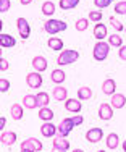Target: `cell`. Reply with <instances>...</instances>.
I'll return each mask as SVG.
<instances>
[{
	"label": "cell",
	"instance_id": "cell-12",
	"mask_svg": "<svg viewBox=\"0 0 126 152\" xmlns=\"http://www.w3.org/2000/svg\"><path fill=\"white\" fill-rule=\"evenodd\" d=\"M65 108H66L68 112H73V113H79L81 112V100L79 99H66L65 100Z\"/></svg>",
	"mask_w": 126,
	"mask_h": 152
},
{
	"label": "cell",
	"instance_id": "cell-16",
	"mask_svg": "<svg viewBox=\"0 0 126 152\" xmlns=\"http://www.w3.org/2000/svg\"><path fill=\"white\" fill-rule=\"evenodd\" d=\"M32 68H34L36 71H39V73H42V71L47 70V60L41 55L34 57V58H32Z\"/></svg>",
	"mask_w": 126,
	"mask_h": 152
},
{
	"label": "cell",
	"instance_id": "cell-26",
	"mask_svg": "<svg viewBox=\"0 0 126 152\" xmlns=\"http://www.w3.org/2000/svg\"><path fill=\"white\" fill-rule=\"evenodd\" d=\"M39 118L42 121H50L53 118V112L49 107H42V108H39Z\"/></svg>",
	"mask_w": 126,
	"mask_h": 152
},
{
	"label": "cell",
	"instance_id": "cell-30",
	"mask_svg": "<svg viewBox=\"0 0 126 152\" xmlns=\"http://www.w3.org/2000/svg\"><path fill=\"white\" fill-rule=\"evenodd\" d=\"M79 0H60V8L62 10H71L74 7H78Z\"/></svg>",
	"mask_w": 126,
	"mask_h": 152
},
{
	"label": "cell",
	"instance_id": "cell-21",
	"mask_svg": "<svg viewBox=\"0 0 126 152\" xmlns=\"http://www.w3.org/2000/svg\"><path fill=\"white\" fill-rule=\"evenodd\" d=\"M36 97H37V105L39 108H42V107H49V102H50V96L45 91H41V92H37L36 94Z\"/></svg>",
	"mask_w": 126,
	"mask_h": 152
},
{
	"label": "cell",
	"instance_id": "cell-11",
	"mask_svg": "<svg viewBox=\"0 0 126 152\" xmlns=\"http://www.w3.org/2000/svg\"><path fill=\"white\" fill-rule=\"evenodd\" d=\"M103 137V131L102 128H91L87 133H86V139L89 141V142H99L100 139Z\"/></svg>",
	"mask_w": 126,
	"mask_h": 152
},
{
	"label": "cell",
	"instance_id": "cell-2",
	"mask_svg": "<svg viewBox=\"0 0 126 152\" xmlns=\"http://www.w3.org/2000/svg\"><path fill=\"white\" fill-rule=\"evenodd\" d=\"M44 29H45L47 34L53 36V34H58V32L66 31V23L62 21V20H49V21H45Z\"/></svg>",
	"mask_w": 126,
	"mask_h": 152
},
{
	"label": "cell",
	"instance_id": "cell-45",
	"mask_svg": "<svg viewBox=\"0 0 126 152\" xmlns=\"http://www.w3.org/2000/svg\"><path fill=\"white\" fill-rule=\"evenodd\" d=\"M21 152H29V151H21Z\"/></svg>",
	"mask_w": 126,
	"mask_h": 152
},
{
	"label": "cell",
	"instance_id": "cell-9",
	"mask_svg": "<svg viewBox=\"0 0 126 152\" xmlns=\"http://www.w3.org/2000/svg\"><path fill=\"white\" fill-rule=\"evenodd\" d=\"M52 146H53V151L58 152V151H66L70 147V141L65 139V136H53V141H52Z\"/></svg>",
	"mask_w": 126,
	"mask_h": 152
},
{
	"label": "cell",
	"instance_id": "cell-25",
	"mask_svg": "<svg viewBox=\"0 0 126 152\" xmlns=\"http://www.w3.org/2000/svg\"><path fill=\"white\" fill-rule=\"evenodd\" d=\"M92 97V89L87 88V86H82V88L78 89V99L79 100H89Z\"/></svg>",
	"mask_w": 126,
	"mask_h": 152
},
{
	"label": "cell",
	"instance_id": "cell-33",
	"mask_svg": "<svg viewBox=\"0 0 126 152\" xmlns=\"http://www.w3.org/2000/svg\"><path fill=\"white\" fill-rule=\"evenodd\" d=\"M89 20L94 21V23H100V20H102V12H99V10L89 12Z\"/></svg>",
	"mask_w": 126,
	"mask_h": 152
},
{
	"label": "cell",
	"instance_id": "cell-47",
	"mask_svg": "<svg viewBox=\"0 0 126 152\" xmlns=\"http://www.w3.org/2000/svg\"><path fill=\"white\" fill-rule=\"evenodd\" d=\"M58 152H66V151H58Z\"/></svg>",
	"mask_w": 126,
	"mask_h": 152
},
{
	"label": "cell",
	"instance_id": "cell-39",
	"mask_svg": "<svg viewBox=\"0 0 126 152\" xmlns=\"http://www.w3.org/2000/svg\"><path fill=\"white\" fill-rule=\"evenodd\" d=\"M8 70V61H7L5 58H0V71H7Z\"/></svg>",
	"mask_w": 126,
	"mask_h": 152
},
{
	"label": "cell",
	"instance_id": "cell-43",
	"mask_svg": "<svg viewBox=\"0 0 126 152\" xmlns=\"http://www.w3.org/2000/svg\"><path fill=\"white\" fill-rule=\"evenodd\" d=\"M73 152H84V151H82V149H74Z\"/></svg>",
	"mask_w": 126,
	"mask_h": 152
},
{
	"label": "cell",
	"instance_id": "cell-1",
	"mask_svg": "<svg viewBox=\"0 0 126 152\" xmlns=\"http://www.w3.org/2000/svg\"><path fill=\"white\" fill-rule=\"evenodd\" d=\"M78 58H79V52H78V50L68 49V50H62V52H60L58 58H57V63H58L60 66H65V65L74 63Z\"/></svg>",
	"mask_w": 126,
	"mask_h": 152
},
{
	"label": "cell",
	"instance_id": "cell-42",
	"mask_svg": "<svg viewBox=\"0 0 126 152\" xmlns=\"http://www.w3.org/2000/svg\"><path fill=\"white\" fill-rule=\"evenodd\" d=\"M123 151H125V152H126V139H125V141H123Z\"/></svg>",
	"mask_w": 126,
	"mask_h": 152
},
{
	"label": "cell",
	"instance_id": "cell-35",
	"mask_svg": "<svg viewBox=\"0 0 126 152\" xmlns=\"http://www.w3.org/2000/svg\"><path fill=\"white\" fill-rule=\"evenodd\" d=\"M8 89H10V81L5 78H2L0 79V92L5 94V92H8Z\"/></svg>",
	"mask_w": 126,
	"mask_h": 152
},
{
	"label": "cell",
	"instance_id": "cell-24",
	"mask_svg": "<svg viewBox=\"0 0 126 152\" xmlns=\"http://www.w3.org/2000/svg\"><path fill=\"white\" fill-rule=\"evenodd\" d=\"M65 78H66V76H65V71L60 70V68H58V70H53L52 75H50V79H52V81L55 83L57 86L62 84V83L65 81Z\"/></svg>",
	"mask_w": 126,
	"mask_h": 152
},
{
	"label": "cell",
	"instance_id": "cell-20",
	"mask_svg": "<svg viewBox=\"0 0 126 152\" xmlns=\"http://www.w3.org/2000/svg\"><path fill=\"white\" fill-rule=\"evenodd\" d=\"M23 105L26 108H29V110H32V108H37V97L32 96V94H26V96L23 97Z\"/></svg>",
	"mask_w": 126,
	"mask_h": 152
},
{
	"label": "cell",
	"instance_id": "cell-8",
	"mask_svg": "<svg viewBox=\"0 0 126 152\" xmlns=\"http://www.w3.org/2000/svg\"><path fill=\"white\" fill-rule=\"evenodd\" d=\"M41 134L44 137H53L55 134H58V126L50 121H44V125L41 126Z\"/></svg>",
	"mask_w": 126,
	"mask_h": 152
},
{
	"label": "cell",
	"instance_id": "cell-46",
	"mask_svg": "<svg viewBox=\"0 0 126 152\" xmlns=\"http://www.w3.org/2000/svg\"><path fill=\"white\" fill-rule=\"evenodd\" d=\"M111 2H113V0H111ZM115 2H120V0H115Z\"/></svg>",
	"mask_w": 126,
	"mask_h": 152
},
{
	"label": "cell",
	"instance_id": "cell-18",
	"mask_svg": "<svg viewBox=\"0 0 126 152\" xmlns=\"http://www.w3.org/2000/svg\"><path fill=\"white\" fill-rule=\"evenodd\" d=\"M52 96H53V99H55V100H66L68 99V91H66V88H63V86L58 84L52 91Z\"/></svg>",
	"mask_w": 126,
	"mask_h": 152
},
{
	"label": "cell",
	"instance_id": "cell-37",
	"mask_svg": "<svg viewBox=\"0 0 126 152\" xmlns=\"http://www.w3.org/2000/svg\"><path fill=\"white\" fill-rule=\"evenodd\" d=\"M10 10V0H0V12L7 13Z\"/></svg>",
	"mask_w": 126,
	"mask_h": 152
},
{
	"label": "cell",
	"instance_id": "cell-4",
	"mask_svg": "<svg viewBox=\"0 0 126 152\" xmlns=\"http://www.w3.org/2000/svg\"><path fill=\"white\" fill-rule=\"evenodd\" d=\"M21 151H29V152H41L42 151V142L37 137H28L26 141L21 142Z\"/></svg>",
	"mask_w": 126,
	"mask_h": 152
},
{
	"label": "cell",
	"instance_id": "cell-31",
	"mask_svg": "<svg viewBox=\"0 0 126 152\" xmlns=\"http://www.w3.org/2000/svg\"><path fill=\"white\" fill-rule=\"evenodd\" d=\"M115 13L117 15H126V0H120L115 3Z\"/></svg>",
	"mask_w": 126,
	"mask_h": 152
},
{
	"label": "cell",
	"instance_id": "cell-41",
	"mask_svg": "<svg viewBox=\"0 0 126 152\" xmlns=\"http://www.w3.org/2000/svg\"><path fill=\"white\" fill-rule=\"evenodd\" d=\"M21 2V5H29V3H32L34 0H20Z\"/></svg>",
	"mask_w": 126,
	"mask_h": 152
},
{
	"label": "cell",
	"instance_id": "cell-3",
	"mask_svg": "<svg viewBox=\"0 0 126 152\" xmlns=\"http://www.w3.org/2000/svg\"><path fill=\"white\" fill-rule=\"evenodd\" d=\"M109 53H110V44H107V42H103V41H99L94 45L92 55H94V58L97 61H103L107 57H109Z\"/></svg>",
	"mask_w": 126,
	"mask_h": 152
},
{
	"label": "cell",
	"instance_id": "cell-22",
	"mask_svg": "<svg viewBox=\"0 0 126 152\" xmlns=\"http://www.w3.org/2000/svg\"><path fill=\"white\" fill-rule=\"evenodd\" d=\"M105 144H107V147L109 149H117L118 147V144H120V137H118L117 133H110L109 136H107V141H105Z\"/></svg>",
	"mask_w": 126,
	"mask_h": 152
},
{
	"label": "cell",
	"instance_id": "cell-13",
	"mask_svg": "<svg viewBox=\"0 0 126 152\" xmlns=\"http://www.w3.org/2000/svg\"><path fill=\"white\" fill-rule=\"evenodd\" d=\"M0 141H2L3 146H13L16 141V133L15 131H2Z\"/></svg>",
	"mask_w": 126,
	"mask_h": 152
},
{
	"label": "cell",
	"instance_id": "cell-10",
	"mask_svg": "<svg viewBox=\"0 0 126 152\" xmlns=\"http://www.w3.org/2000/svg\"><path fill=\"white\" fill-rule=\"evenodd\" d=\"M99 117H100V120H105V121L111 120V117H113V107H111V104H102L99 107Z\"/></svg>",
	"mask_w": 126,
	"mask_h": 152
},
{
	"label": "cell",
	"instance_id": "cell-14",
	"mask_svg": "<svg viewBox=\"0 0 126 152\" xmlns=\"http://www.w3.org/2000/svg\"><path fill=\"white\" fill-rule=\"evenodd\" d=\"M15 44H16V39L13 37V36L5 34V32H2V34H0V47H2V49H10V47H15Z\"/></svg>",
	"mask_w": 126,
	"mask_h": 152
},
{
	"label": "cell",
	"instance_id": "cell-19",
	"mask_svg": "<svg viewBox=\"0 0 126 152\" xmlns=\"http://www.w3.org/2000/svg\"><path fill=\"white\" fill-rule=\"evenodd\" d=\"M94 37L97 41H103L107 37V26L102 23H97L95 28H94Z\"/></svg>",
	"mask_w": 126,
	"mask_h": 152
},
{
	"label": "cell",
	"instance_id": "cell-34",
	"mask_svg": "<svg viewBox=\"0 0 126 152\" xmlns=\"http://www.w3.org/2000/svg\"><path fill=\"white\" fill-rule=\"evenodd\" d=\"M109 21H110V24H111V26H113L117 31H125V26H123V24H121L115 16H110V18H109Z\"/></svg>",
	"mask_w": 126,
	"mask_h": 152
},
{
	"label": "cell",
	"instance_id": "cell-7",
	"mask_svg": "<svg viewBox=\"0 0 126 152\" xmlns=\"http://www.w3.org/2000/svg\"><path fill=\"white\" fill-rule=\"evenodd\" d=\"M74 126H76V125H74L73 118H65V120H62V123L58 125V134L66 137L71 131H73Z\"/></svg>",
	"mask_w": 126,
	"mask_h": 152
},
{
	"label": "cell",
	"instance_id": "cell-44",
	"mask_svg": "<svg viewBox=\"0 0 126 152\" xmlns=\"http://www.w3.org/2000/svg\"><path fill=\"white\" fill-rule=\"evenodd\" d=\"M97 152H105V151H97Z\"/></svg>",
	"mask_w": 126,
	"mask_h": 152
},
{
	"label": "cell",
	"instance_id": "cell-36",
	"mask_svg": "<svg viewBox=\"0 0 126 152\" xmlns=\"http://www.w3.org/2000/svg\"><path fill=\"white\" fill-rule=\"evenodd\" d=\"M94 3H95L97 8H107L111 3V0H94Z\"/></svg>",
	"mask_w": 126,
	"mask_h": 152
},
{
	"label": "cell",
	"instance_id": "cell-32",
	"mask_svg": "<svg viewBox=\"0 0 126 152\" xmlns=\"http://www.w3.org/2000/svg\"><path fill=\"white\" fill-rule=\"evenodd\" d=\"M87 24H89V18H79L76 21V29L78 31H86L87 29Z\"/></svg>",
	"mask_w": 126,
	"mask_h": 152
},
{
	"label": "cell",
	"instance_id": "cell-27",
	"mask_svg": "<svg viewBox=\"0 0 126 152\" xmlns=\"http://www.w3.org/2000/svg\"><path fill=\"white\" fill-rule=\"evenodd\" d=\"M47 44L52 50H63V41L60 37H49Z\"/></svg>",
	"mask_w": 126,
	"mask_h": 152
},
{
	"label": "cell",
	"instance_id": "cell-17",
	"mask_svg": "<svg viewBox=\"0 0 126 152\" xmlns=\"http://www.w3.org/2000/svg\"><path fill=\"white\" fill-rule=\"evenodd\" d=\"M111 107L113 108H123L126 105V97L123 96V94H117L115 92L113 96H111Z\"/></svg>",
	"mask_w": 126,
	"mask_h": 152
},
{
	"label": "cell",
	"instance_id": "cell-28",
	"mask_svg": "<svg viewBox=\"0 0 126 152\" xmlns=\"http://www.w3.org/2000/svg\"><path fill=\"white\" fill-rule=\"evenodd\" d=\"M42 13H44L45 16H52L53 13H55V3L47 0V2L42 3Z\"/></svg>",
	"mask_w": 126,
	"mask_h": 152
},
{
	"label": "cell",
	"instance_id": "cell-6",
	"mask_svg": "<svg viewBox=\"0 0 126 152\" xmlns=\"http://www.w3.org/2000/svg\"><path fill=\"white\" fill-rule=\"evenodd\" d=\"M26 84L29 86L31 89H39L42 86V76L39 71H32V73H28L26 76Z\"/></svg>",
	"mask_w": 126,
	"mask_h": 152
},
{
	"label": "cell",
	"instance_id": "cell-15",
	"mask_svg": "<svg viewBox=\"0 0 126 152\" xmlns=\"http://www.w3.org/2000/svg\"><path fill=\"white\" fill-rule=\"evenodd\" d=\"M115 89H117V83H115V79L107 78L105 81L102 83V92L107 94V96H113Z\"/></svg>",
	"mask_w": 126,
	"mask_h": 152
},
{
	"label": "cell",
	"instance_id": "cell-40",
	"mask_svg": "<svg viewBox=\"0 0 126 152\" xmlns=\"http://www.w3.org/2000/svg\"><path fill=\"white\" fill-rule=\"evenodd\" d=\"M5 125H7V120H5V117H2L0 118V129L2 131H5Z\"/></svg>",
	"mask_w": 126,
	"mask_h": 152
},
{
	"label": "cell",
	"instance_id": "cell-5",
	"mask_svg": "<svg viewBox=\"0 0 126 152\" xmlns=\"http://www.w3.org/2000/svg\"><path fill=\"white\" fill-rule=\"evenodd\" d=\"M16 28L18 32H20V37L21 39H28L31 34V24L28 23L26 18H18L16 20Z\"/></svg>",
	"mask_w": 126,
	"mask_h": 152
},
{
	"label": "cell",
	"instance_id": "cell-23",
	"mask_svg": "<svg viewBox=\"0 0 126 152\" xmlns=\"http://www.w3.org/2000/svg\"><path fill=\"white\" fill-rule=\"evenodd\" d=\"M23 107L24 105H20V104H13L12 108H10V113H12V117H13V120H21L23 118Z\"/></svg>",
	"mask_w": 126,
	"mask_h": 152
},
{
	"label": "cell",
	"instance_id": "cell-38",
	"mask_svg": "<svg viewBox=\"0 0 126 152\" xmlns=\"http://www.w3.org/2000/svg\"><path fill=\"white\" fill-rule=\"evenodd\" d=\"M118 57H120L121 60L126 61V45H121L120 50H118Z\"/></svg>",
	"mask_w": 126,
	"mask_h": 152
},
{
	"label": "cell",
	"instance_id": "cell-29",
	"mask_svg": "<svg viewBox=\"0 0 126 152\" xmlns=\"http://www.w3.org/2000/svg\"><path fill=\"white\" fill-rule=\"evenodd\" d=\"M109 44H110V47H118V49H120V47L123 45V37L118 36V34H110L109 36Z\"/></svg>",
	"mask_w": 126,
	"mask_h": 152
}]
</instances>
